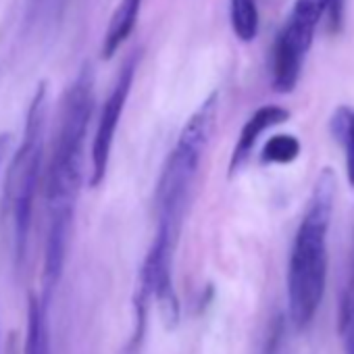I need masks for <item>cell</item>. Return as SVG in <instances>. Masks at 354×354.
Returning a JSON list of instances; mask_svg holds the SVG:
<instances>
[{
    "mask_svg": "<svg viewBox=\"0 0 354 354\" xmlns=\"http://www.w3.org/2000/svg\"><path fill=\"white\" fill-rule=\"evenodd\" d=\"M329 133L333 142L342 148L344 154V173L348 188L354 190V109L352 106H337L329 119Z\"/></svg>",
    "mask_w": 354,
    "mask_h": 354,
    "instance_id": "10",
    "label": "cell"
},
{
    "mask_svg": "<svg viewBox=\"0 0 354 354\" xmlns=\"http://www.w3.org/2000/svg\"><path fill=\"white\" fill-rule=\"evenodd\" d=\"M335 175L325 167L310 192L306 211L294 234L288 263V315L296 331L313 323L327 286V240L335 207Z\"/></svg>",
    "mask_w": 354,
    "mask_h": 354,
    "instance_id": "2",
    "label": "cell"
},
{
    "mask_svg": "<svg viewBox=\"0 0 354 354\" xmlns=\"http://www.w3.org/2000/svg\"><path fill=\"white\" fill-rule=\"evenodd\" d=\"M230 21L234 34L242 42H252L259 34L257 0H230Z\"/></svg>",
    "mask_w": 354,
    "mask_h": 354,
    "instance_id": "12",
    "label": "cell"
},
{
    "mask_svg": "<svg viewBox=\"0 0 354 354\" xmlns=\"http://www.w3.org/2000/svg\"><path fill=\"white\" fill-rule=\"evenodd\" d=\"M94 113V71L84 65L73 84L67 88L61 104L57 136L46 175L48 232L44 248V283L46 296L57 288L73 225L75 205L84 182L86 138Z\"/></svg>",
    "mask_w": 354,
    "mask_h": 354,
    "instance_id": "1",
    "label": "cell"
},
{
    "mask_svg": "<svg viewBox=\"0 0 354 354\" xmlns=\"http://www.w3.org/2000/svg\"><path fill=\"white\" fill-rule=\"evenodd\" d=\"M308 50L310 46L298 40L296 36H292L290 32L286 30L279 32L273 46V65H271V75H273L271 82L275 92L290 94L298 86Z\"/></svg>",
    "mask_w": 354,
    "mask_h": 354,
    "instance_id": "7",
    "label": "cell"
},
{
    "mask_svg": "<svg viewBox=\"0 0 354 354\" xmlns=\"http://www.w3.org/2000/svg\"><path fill=\"white\" fill-rule=\"evenodd\" d=\"M44 300L30 298L28 304V329H26V354H48V331H46V304Z\"/></svg>",
    "mask_w": 354,
    "mask_h": 354,
    "instance_id": "11",
    "label": "cell"
},
{
    "mask_svg": "<svg viewBox=\"0 0 354 354\" xmlns=\"http://www.w3.org/2000/svg\"><path fill=\"white\" fill-rule=\"evenodd\" d=\"M9 144H11L9 136L7 133H0V167H3V160H5V156L9 152Z\"/></svg>",
    "mask_w": 354,
    "mask_h": 354,
    "instance_id": "16",
    "label": "cell"
},
{
    "mask_svg": "<svg viewBox=\"0 0 354 354\" xmlns=\"http://www.w3.org/2000/svg\"><path fill=\"white\" fill-rule=\"evenodd\" d=\"M290 119V111L279 106V104H265L261 109H257L248 121L242 125V131H240V138L232 150V156H230V167H227V175L234 177L238 175L246 162L250 160L252 156V150L257 146V142L261 140V136L265 131H269L271 127L275 125H281Z\"/></svg>",
    "mask_w": 354,
    "mask_h": 354,
    "instance_id": "6",
    "label": "cell"
},
{
    "mask_svg": "<svg viewBox=\"0 0 354 354\" xmlns=\"http://www.w3.org/2000/svg\"><path fill=\"white\" fill-rule=\"evenodd\" d=\"M46 117H48V84L42 82L36 88V94L30 102L24 138L13 156L7 175V207L13 217L15 230V250L21 259L26 252L34 203L40 184V171H42V156H44V131H46Z\"/></svg>",
    "mask_w": 354,
    "mask_h": 354,
    "instance_id": "4",
    "label": "cell"
},
{
    "mask_svg": "<svg viewBox=\"0 0 354 354\" xmlns=\"http://www.w3.org/2000/svg\"><path fill=\"white\" fill-rule=\"evenodd\" d=\"M337 331L342 337L344 354H354V275L339 302V321Z\"/></svg>",
    "mask_w": 354,
    "mask_h": 354,
    "instance_id": "14",
    "label": "cell"
},
{
    "mask_svg": "<svg viewBox=\"0 0 354 354\" xmlns=\"http://www.w3.org/2000/svg\"><path fill=\"white\" fill-rule=\"evenodd\" d=\"M219 113V94L213 92L188 119L177 138L156 186V236L177 246L186 217L188 203L201 171L203 156L211 144Z\"/></svg>",
    "mask_w": 354,
    "mask_h": 354,
    "instance_id": "3",
    "label": "cell"
},
{
    "mask_svg": "<svg viewBox=\"0 0 354 354\" xmlns=\"http://www.w3.org/2000/svg\"><path fill=\"white\" fill-rule=\"evenodd\" d=\"M335 3L337 0H296L292 7V15L283 28L302 42L313 44L319 21Z\"/></svg>",
    "mask_w": 354,
    "mask_h": 354,
    "instance_id": "9",
    "label": "cell"
},
{
    "mask_svg": "<svg viewBox=\"0 0 354 354\" xmlns=\"http://www.w3.org/2000/svg\"><path fill=\"white\" fill-rule=\"evenodd\" d=\"M138 61H140V53H131L125 59V63H123L117 80H115L113 90L109 92V96H106V100H104V104L100 109V117H98V125H96V131H94L92 150H90V162H92L90 186L92 188H98L104 182V177H106L113 142H115L117 127L121 123V117H123V111H125L133 80H136Z\"/></svg>",
    "mask_w": 354,
    "mask_h": 354,
    "instance_id": "5",
    "label": "cell"
},
{
    "mask_svg": "<svg viewBox=\"0 0 354 354\" xmlns=\"http://www.w3.org/2000/svg\"><path fill=\"white\" fill-rule=\"evenodd\" d=\"M300 140L292 133H277L261 150V165H290L300 156Z\"/></svg>",
    "mask_w": 354,
    "mask_h": 354,
    "instance_id": "13",
    "label": "cell"
},
{
    "mask_svg": "<svg viewBox=\"0 0 354 354\" xmlns=\"http://www.w3.org/2000/svg\"><path fill=\"white\" fill-rule=\"evenodd\" d=\"M283 335H286V321H283V317H275L259 354H281Z\"/></svg>",
    "mask_w": 354,
    "mask_h": 354,
    "instance_id": "15",
    "label": "cell"
},
{
    "mask_svg": "<svg viewBox=\"0 0 354 354\" xmlns=\"http://www.w3.org/2000/svg\"><path fill=\"white\" fill-rule=\"evenodd\" d=\"M142 3L144 0H121L117 5L113 17L109 21L104 40H102V59L104 61L113 59L117 55L119 46L131 36V32L138 24V17H140Z\"/></svg>",
    "mask_w": 354,
    "mask_h": 354,
    "instance_id": "8",
    "label": "cell"
}]
</instances>
